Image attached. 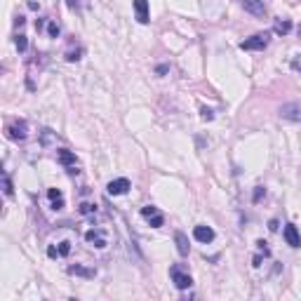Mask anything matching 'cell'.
Returning a JSON list of instances; mask_svg holds the SVG:
<instances>
[{
  "label": "cell",
  "mask_w": 301,
  "mask_h": 301,
  "mask_svg": "<svg viewBox=\"0 0 301 301\" xmlns=\"http://www.w3.org/2000/svg\"><path fill=\"white\" fill-rule=\"evenodd\" d=\"M268 42H271V33H254L252 38L240 42V49H247V52H257V49H266Z\"/></svg>",
  "instance_id": "obj_1"
},
{
  "label": "cell",
  "mask_w": 301,
  "mask_h": 301,
  "mask_svg": "<svg viewBox=\"0 0 301 301\" xmlns=\"http://www.w3.org/2000/svg\"><path fill=\"white\" fill-rule=\"evenodd\" d=\"M170 278L172 282H174V287L177 289H188L193 285V278L184 271V266H179V264H174V266L170 268Z\"/></svg>",
  "instance_id": "obj_2"
},
{
  "label": "cell",
  "mask_w": 301,
  "mask_h": 301,
  "mask_svg": "<svg viewBox=\"0 0 301 301\" xmlns=\"http://www.w3.org/2000/svg\"><path fill=\"white\" fill-rule=\"evenodd\" d=\"M278 113H280L282 120H289V123H301V102L282 104Z\"/></svg>",
  "instance_id": "obj_3"
},
{
  "label": "cell",
  "mask_w": 301,
  "mask_h": 301,
  "mask_svg": "<svg viewBox=\"0 0 301 301\" xmlns=\"http://www.w3.org/2000/svg\"><path fill=\"white\" fill-rule=\"evenodd\" d=\"M7 137L12 141H24L28 137V125L26 120H14V123L7 125Z\"/></svg>",
  "instance_id": "obj_4"
},
{
  "label": "cell",
  "mask_w": 301,
  "mask_h": 301,
  "mask_svg": "<svg viewBox=\"0 0 301 301\" xmlns=\"http://www.w3.org/2000/svg\"><path fill=\"white\" fill-rule=\"evenodd\" d=\"M85 240H87L92 247H96V249H104V247L109 245L106 231H104V228H89V231L85 233Z\"/></svg>",
  "instance_id": "obj_5"
},
{
  "label": "cell",
  "mask_w": 301,
  "mask_h": 301,
  "mask_svg": "<svg viewBox=\"0 0 301 301\" xmlns=\"http://www.w3.org/2000/svg\"><path fill=\"white\" fill-rule=\"evenodd\" d=\"M130 188H132L130 179L120 177V179H113V181H109V186H106V193H109V195H125Z\"/></svg>",
  "instance_id": "obj_6"
},
{
  "label": "cell",
  "mask_w": 301,
  "mask_h": 301,
  "mask_svg": "<svg viewBox=\"0 0 301 301\" xmlns=\"http://www.w3.org/2000/svg\"><path fill=\"white\" fill-rule=\"evenodd\" d=\"M240 5L245 7V12H249L252 17H266L264 0H240Z\"/></svg>",
  "instance_id": "obj_7"
},
{
  "label": "cell",
  "mask_w": 301,
  "mask_h": 301,
  "mask_svg": "<svg viewBox=\"0 0 301 301\" xmlns=\"http://www.w3.org/2000/svg\"><path fill=\"white\" fill-rule=\"evenodd\" d=\"M282 238L287 242L289 247H301V235H299V228L294 224H287L285 231H282Z\"/></svg>",
  "instance_id": "obj_8"
},
{
  "label": "cell",
  "mask_w": 301,
  "mask_h": 301,
  "mask_svg": "<svg viewBox=\"0 0 301 301\" xmlns=\"http://www.w3.org/2000/svg\"><path fill=\"white\" fill-rule=\"evenodd\" d=\"M132 5H134V14H137V21H139V24H148V21H150L148 0H132Z\"/></svg>",
  "instance_id": "obj_9"
},
{
  "label": "cell",
  "mask_w": 301,
  "mask_h": 301,
  "mask_svg": "<svg viewBox=\"0 0 301 301\" xmlns=\"http://www.w3.org/2000/svg\"><path fill=\"white\" fill-rule=\"evenodd\" d=\"M193 238L198 240V242H212L214 240V231L212 228H210V226H205V224H200V226H195V228H193Z\"/></svg>",
  "instance_id": "obj_10"
},
{
  "label": "cell",
  "mask_w": 301,
  "mask_h": 301,
  "mask_svg": "<svg viewBox=\"0 0 301 301\" xmlns=\"http://www.w3.org/2000/svg\"><path fill=\"white\" fill-rule=\"evenodd\" d=\"M47 198H49V203H52V210L55 212H59V210H64V193L59 191V188H49L47 191Z\"/></svg>",
  "instance_id": "obj_11"
},
{
  "label": "cell",
  "mask_w": 301,
  "mask_h": 301,
  "mask_svg": "<svg viewBox=\"0 0 301 301\" xmlns=\"http://www.w3.org/2000/svg\"><path fill=\"white\" fill-rule=\"evenodd\" d=\"M174 242H177V252L181 254V257H188V252H191V245H188L186 233H181V231L174 233Z\"/></svg>",
  "instance_id": "obj_12"
},
{
  "label": "cell",
  "mask_w": 301,
  "mask_h": 301,
  "mask_svg": "<svg viewBox=\"0 0 301 301\" xmlns=\"http://www.w3.org/2000/svg\"><path fill=\"white\" fill-rule=\"evenodd\" d=\"M57 160H59L64 167H75V165H78V158H75V153H71V150H66V148L57 150Z\"/></svg>",
  "instance_id": "obj_13"
},
{
  "label": "cell",
  "mask_w": 301,
  "mask_h": 301,
  "mask_svg": "<svg viewBox=\"0 0 301 301\" xmlns=\"http://www.w3.org/2000/svg\"><path fill=\"white\" fill-rule=\"evenodd\" d=\"M69 273L71 275H80V278H94L96 275V271L94 268H85V266H80V264H73V266H69Z\"/></svg>",
  "instance_id": "obj_14"
},
{
  "label": "cell",
  "mask_w": 301,
  "mask_h": 301,
  "mask_svg": "<svg viewBox=\"0 0 301 301\" xmlns=\"http://www.w3.org/2000/svg\"><path fill=\"white\" fill-rule=\"evenodd\" d=\"M273 31L278 35H287L289 31H292V21L289 19H275L273 21Z\"/></svg>",
  "instance_id": "obj_15"
},
{
  "label": "cell",
  "mask_w": 301,
  "mask_h": 301,
  "mask_svg": "<svg viewBox=\"0 0 301 301\" xmlns=\"http://www.w3.org/2000/svg\"><path fill=\"white\" fill-rule=\"evenodd\" d=\"M3 193H5L7 198H12V193H14L12 181H10V174H7V172H3Z\"/></svg>",
  "instance_id": "obj_16"
},
{
  "label": "cell",
  "mask_w": 301,
  "mask_h": 301,
  "mask_svg": "<svg viewBox=\"0 0 301 301\" xmlns=\"http://www.w3.org/2000/svg\"><path fill=\"white\" fill-rule=\"evenodd\" d=\"M47 35L49 38H59V35H62V28H59L57 21H52V19L47 21Z\"/></svg>",
  "instance_id": "obj_17"
},
{
  "label": "cell",
  "mask_w": 301,
  "mask_h": 301,
  "mask_svg": "<svg viewBox=\"0 0 301 301\" xmlns=\"http://www.w3.org/2000/svg\"><path fill=\"white\" fill-rule=\"evenodd\" d=\"M14 45H17V49H19V52H26V47H28L26 35H24V33H19V35H17V38H14Z\"/></svg>",
  "instance_id": "obj_18"
},
{
  "label": "cell",
  "mask_w": 301,
  "mask_h": 301,
  "mask_svg": "<svg viewBox=\"0 0 301 301\" xmlns=\"http://www.w3.org/2000/svg\"><path fill=\"white\" fill-rule=\"evenodd\" d=\"M57 254H59V257H69V254H71V242H69V240H62V242H59Z\"/></svg>",
  "instance_id": "obj_19"
},
{
  "label": "cell",
  "mask_w": 301,
  "mask_h": 301,
  "mask_svg": "<svg viewBox=\"0 0 301 301\" xmlns=\"http://www.w3.org/2000/svg\"><path fill=\"white\" fill-rule=\"evenodd\" d=\"M82 55V47H75V49H69L66 52V62H78Z\"/></svg>",
  "instance_id": "obj_20"
},
{
  "label": "cell",
  "mask_w": 301,
  "mask_h": 301,
  "mask_svg": "<svg viewBox=\"0 0 301 301\" xmlns=\"http://www.w3.org/2000/svg\"><path fill=\"white\" fill-rule=\"evenodd\" d=\"M148 224L153 226V228H160V226L165 224V217H163V214H160V212H158L156 217H148Z\"/></svg>",
  "instance_id": "obj_21"
},
{
  "label": "cell",
  "mask_w": 301,
  "mask_h": 301,
  "mask_svg": "<svg viewBox=\"0 0 301 301\" xmlns=\"http://www.w3.org/2000/svg\"><path fill=\"white\" fill-rule=\"evenodd\" d=\"M78 210H80V214H85V217H87V214H94V212H96V207L89 205V203H80V207H78Z\"/></svg>",
  "instance_id": "obj_22"
},
{
  "label": "cell",
  "mask_w": 301,
  "mask_h": 301,
  "mask_svg": "<svg viewBox=\"0 0 301 301\" xmlns=\"http://www.w3.org/2000/svg\"><path fill=\"white\" fill-rule=\"evenodd\" d=\"M200 118H203V120H214V111L203 106V109H200Z\"/></svg>",
  "instance_id": "obj_23"
},
{
  "label": "cell",
  "mask_w": 301,
  "mask_h": 301,
  "mask_svg": "<svg viewBox=\"0 0 301 301\" xmlns=\"http://www.w3.org/2000/svg\"><path fill=\"white\" fill-rule=\"evenodd\" d=\"M264 195H266V188H264V186H257V188H254L252 200H254V203H259V200L264 198Z\"/></svg>",
  "instance_id": "obj_24"
},
{
  "label": "cell",
  "mask_w": 301,
  "mask_h": 301,
  "mask_svg": "<svg viewBox=\"0 0 301 301\" xmlns=\"http://www.w3.org/2000/svg\"><path fill=\"white\" fill-rule=\"evenodd\" d=\"M66 5H69L71 10H75V12H78V10H82V0H66Z\"/></svg>",
  "instance_id": "obj_25"
},
{
  "label": "cell",
  "mask_w": 301,
  "mask_h": 301,
  "mask_svg": "<svg viewBox=\"0 0 301 301\" xmlns=\"http://www.w3.org/2000/svg\"><path fill=\"white\" fill-rule=\"evenodd\" d=\"M49 139H52V130H42V139H40V144H42V146H47V144H49Z\"/></svg>",
  "instance_id": "obj_26"
},
{
  "label": "cell",
  "mask_w": 301,
  "mask_h": 301,
  "mask_svg": "<svg viewBox=\"0 0 301 301\" xmlns=\"http://www.w3.org/2000/svg\"><path fill=\"white\" fill-rule=\"evenodd\" d=\"M289 66H292V71H296V73H301V57H294V59H292V64H289Z\"/></svg>",
  "instance_id": "obj_27"
},
{
  "label": "cell",
  "mask_w": 301,
  "mask_h": 301,
  "mask_svg": "<svg viewBox=\"0 0 301 301\" xmlns=\"http://www.w3.org/2000/svg\"><path fill=\"white\" fill-rule=\"evenodd\" d=\"M257 247H259V252H264V257H268V247H266V242H264V240H259V242H257Z\"/></svg>",
  "instance_id": "obj_28"
},
{
  "label": "cell",
  "mask_w": 301,
  "mask_h": 301,
  "mask_svg": "<svg viewBox=\"0 0 301 301\" xmlns=\"http://www.w3.org/2000/svg\"><path fill=\"white\" fill-rule=\"evenodd\" d=\"M167 71H170V66H167V64H160V66H156V73L158 75H165Z\"/></svg>",
  "instance_id": "obj_29"
},
{
  "label": "cell",
  "mask_w": 301,
  "mask_h": 301,
  "mask_svg": "<svg viewBox=\"0 0 301 301\" xmlns=\"http://www.w3.org/2000/svg\"><path fill=\"white\" fill-rule=\"evenodd\" d=\"M47 257L49 259H57L59 254H57V247H47Z\"/></svg>",
  "instance_id": "obj_30"
},
{
  "label": "cell",
  "mask_w": 301,
  "mask_h": 301,
  "mask_svg": "<svg viewBox=\"0 0 301 301\" xmlns=\"http://www.w3.org/2000/svg\"><path fill=\"white\" fill-rule=\"evenodd\" d=\"M268 228H271V231H278V221H275V219H271V224H268Z\"/></svg>",
  "instance_id": "obj_31"
},
{
  "label": "cell",
  "mask_w": 301,
  "mask_h": 301,
  "mask_svg": "<svg viewBox=\"0 0 301 301\" xmlns=\"http://www.w3.org/2000/svg\"><path fill=\"white\" fill-rule=\"evenodd\" d=\"M296 31H299V38H301V26H299V28H296Z\"/></svg>",
  "instance_id": "obj_32"
}]
</instances>
